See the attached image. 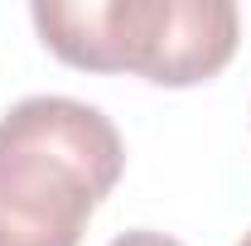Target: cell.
Masks as SVG:
<instances>
[{
	"instance_id": "3",
	"label": "cell",
	"mask_w": 251,
	"mask_h": 246,
	"mask_svg": "<svg viewBox=\"0 0 251 246\" xmlns=\"http://www.w3.org/2000/svg\"><path fill=\"white\" fill-rule=\"evenodd\" d=\"M111 246H184V242H174V237H164V232H126V237H116Z\"/></svg>"
},
{
	"instance_id": "2",
	"label": "cell",
	"mask_w": 251,
	"mask_h": 246,
	"mask_svg": "<svg viewBox=\"0 0 251 246\" xmlns=\"http://www.w3.org/2000/svg\"><path fill=\"white\" fill-rule=\"evenodd\" d=\"M39 39L87 73H140L193 87L227 68L242 15L232 0H34Z\"/></svg>"
},
{
	"instance_id": "4",
	"label": "cell",
	"mask_w": 251,
	"mask_h": 246,
	"mask_svg": "<svg viewBox=\"0 0 251 246\" xmlns=\"http://www.w3.org/2000/svg\"><path fill=\"white\" fill-rule=\"evenodd\" d=\"M237 246H251V232H247V237H242V242H237Z\"/></svg>"
},
{
	"instance_id": "1",
	"label": "cell",
	"mask_w": 251,
	"mask_h": 246,
	"mask_svg": "<svg viewBox=\"0 0 251 246\" xmlns=\"http://www.w3.org/2000/svg\"><path fill=\"white\" fill-rule=\"evenodd\" d=\"M126 145L77 97H25L0 116V246H77L116 188Z\"/></svg>"
}]
</instances>
